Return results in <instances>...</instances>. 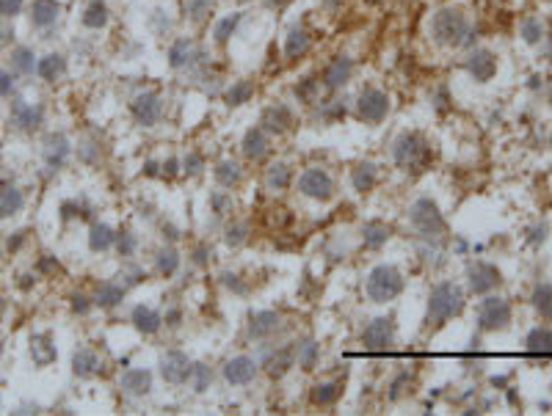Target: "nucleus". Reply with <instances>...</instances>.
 <instances>
[{"mask_svg":"<svg viewBox=\"0 0 552 416\" xmlns=\"http://www.w3.org/2000/svg\"><path fill=\"white\" fill-rule=\"evenodd\" d=\"M464 309V292L453 281H442L428 298V326H442Z\"/></svg>","mask_w":552,"mask_h":416,"instance_id":"nucleus-1","label":"nucleus"},{"mask_svg":"<svg viewBox=\"0 0 552 416\" xmlns=\"http://www.w3.org/2000/svg\"><path fill=\"white\" fill-rule=\"evenodd\" d=\"M431 31H434V39L442 42V45H450V47H459L467 42L470 36V22L462 11L456 8H442L434 22H431Z\"/></svg>","mask_w":552,"mask_h":416,"instance_id":"nucleus-2","label":"nucleus"},{"mask_svg":"<svg viewBox=\"0 0 552 416\" xmlns=\"http://www.w3.org/2000/svg\"><path fill=\"white\" fill-rule=\"evenodd\" d=\"M400 289H403V276H400V271L393 268V265H379L370 273V278H368V295L376 303L393 301V298L400 295Z\"/></svg>","mask_w":552,"mask_h":416,"instance_id":"nucleus-3","label":"nucleus"},{"mask_svg":"<svg viewBox=\"0 0 552 416\" xmlns=\"http://www.w3.org/2000/svg\"><path fill=\"white\" fill-rule=\"evenodd\" d=\"M395 163L400 166V168H411V171H417L420 166H425V157H428V149H425V141L420 138V136H414V133H403L400 138L395 141Z\"/></svg>","mask_w":552,"mask_h":416,"instance_id":"nucleus-4","label":"nucleus"},{"mask_svg":"<svg viewBox=\"0 0 552 416\" xmlns=\"http://www.w3.org/2000/svg\"><path fill=\"white\" fill-rule=\"evenodd\" d=\"M409 218H411V223L417 226V232H420V234H425V237H436V234H442V232H445V218H442L439 207H436L431 199H420V202H414V207H411V212H409Z\"/></svg>","mask_w":552,"mask_h":416,"instance_id":"nucleus-5","label":"nucleus"},{"mask_svg":"<svg viewBox=\"0 0 552 416\" xmlns=\"http://www.w3.org/2000/svg\"><path fill=\"white\" fill-rule=\"evenodd\" d=\"M478 323L483 331H500L511 323V306L503 298H486L478 312Z\"/></svg>","mask_w":552,"mask_h":416,"instance_id":"nucleus-6","label":"nucleus"},{"mask_svg":"<svg viewBox=\"0 0 552 416\" xmlns=\"http://www.w3.org/2000/svg\"><path fill=\"white\" fill-rule=\"evenodd\" d=\"M299 191H301L304 196H310V199L326 202V199H331V193H334V182H331V177H329L323 168H307V171L301 174V179H299Z\"/></svg>","mask_w":552,"mask_h":416,"instance_id":"nucleus-7","label":"nucleus"},{"mask_svg":"<svg viewBox=\"0 0 552 416\" xmlns=\"http://www.w3.org/2000/svg\"><path fill=\"white\" fill-rule=\"evenodd\" d=\"M356 111L365 122H381L390 111V97L379 88H365L356 99Z\"/></svg>","mask_w":552,"mask_h":416,"instance_id":"nucleus-8","label":"nucleus"},{"mask_svg":"<svg viewBox=\"0 0 552 416\" xmlns=\"http://www.w3.org/2000/svg\"><path fill=\"white\" fill-rule=\"evenodd\" d=\"M191 372H194V364L188 361V355H182L177 350H171L160 358V375L168 383H185L191 378Z\"/></svg>","mask_w":552,"mask_h":416,"instance_id":"nucleus-9","label":"nucleus"},{"mask_svg":"<svg viewBox=\"0 0 552 416\" xmlns=\"http://www.w3.org/2000/svg\"><path fill=\"white\" fill-rule=\"evenodd\" d=\"M362 342H365L368 350H387V347L395 342V323L390 320V317H379V320H373V323L365 328Z\"/></svg>","mask_w":552,"mask_h":416,"instance_id":"nucleus-10","label":"nucleus"},{"mask_svg":"<svg viewBox=\"0 0 552 416\" xmlns=\"http://www.w3.org/2000/svg\"><path fill=\"white\" fill-rule=\"evenodd\" d=\"M160 111H163V102H160L158 94H139L136 99H133V116H136V122L139 125H144V127H152L155 122L160 119Z\"/></svg>","mask_w":552,"mask_h":416,"instance_id":"nucleus-11","label":"nucleus"},{"mask_svg":"<svg viewBox=\"0 0 552 416\" xmlns=\"http://www.w3.org/2000/svg\"><path fill=\"white\" fill-rule=\"evenodd\" d=\"M254 375H257V361L249 358V355H235V358L227 361V367H224V378H227V383H232V386H246V383H251Z\"/></svg>","mask_w":552,"mask_h":416,"instance_id":"nucleus-12","label":"nucleus"},{"mask_svg":"<svg viewBox=\"0 0 552 416\" xmlns=\"http://www.w3.org/2000/svg\"><path fill=\"white\" fill-rule=\"evenodd\" d=\"M467 276H470L473 292H478V295H486L500 284V271L494 265H486V262H475Z\"/></svg>","mask_w":552,"mask_h":416,"instance_id":"nucleus-13","label":"nucleus"},{"mask_svg":"<svg viewBox=\"0 0 552 416\" xmlns=\"http://www.w3.org/2000/svg\"><path fill=\"white\" fill-rule=\"evenodd\" d=\"M351 74H354V61L345 58V56H337V58L323 70V86H326V88H340V86H345V83L351 80Z\"/></svg>","mask_w":552,"mask_h":416,"instance_id":"nucleus-14","label":"nucleus"},{"mask_svg":"<svg viewBox=\"0 0 552 416\" xmlns=\"http://www.w3.org/2000/svg\"><path fill=\"white\" fill-rule=\"evenodd\" d=\"M45 119V111L39 105H28V102H14L11 108V122L19 127V130H36Z\"/></svg>","mask_w":552,"mask_h":416,"instance_id":"nucleus-15","label":"nucleus"},{"mask_svg":"<svg viewBox=\"0 0 552 416\" xmlns=\"http://www.w3.org/2000/svg\"><path fill=\"white\" fill-rule=\"evenodd\" d=\"M467 70H470V74H473L475 80L486 83L494 74V70H497V61H494V56L489 50H475L473 56L467 58Z\"/></svg>","mask_w":552,"mask_h":416,"instance_id":"nucleus-16","label":"nucleus"},{"mask_svg":"<svg viewBox=\"0 0 552 416\" xmlns=\"http://www.w3.org/2000/svg\"><path fill=\"white\" fill-rule=\"evenodd\" d=\"M122 389L127 394H136V397L147 394L152 389V372L150 369H130V372H125L122 375Z\"/></svg>","mask_w":552,"mask_h":416,"instance_id":"nucleus-17","label":"nucleus"},{"mask_svg":"<svg viewBox=\"0 0 552 416\" xmlns=\"http://www.w3.org/2000/svg\"><path fill=\"white\" fill-rule=\"evenodd\" d=\"M58 11H61V6L56 0H33V6H31V22L36 28H50L58 19Z\"/></svg>","mask_w":552,"mask_h":416,"instance_id":"nucleus-18","label":"nucleus"},{"mask_svg":"<svg viewBox=\"0 0 552 416\" xmlns=\"http://www.w3.org/2000/svg\"><path fill=\"white\" fill-rule=\"evenodd\" d=\"M276 328H279V314H276V312H257V314L251 317V323H249V334H251L254 339H265V337H271Z\"/></svg>","mask_w":552,"mask_h":416,"instance_id":"nucleus-19","label":"nucleus"},{"mask_svg":"<svg viewBox=\"0 0 552 416\" xmlns=\"http://www.w3.org/2000/svg\"><path fill=\"white\" fill-rule=\"evenodd\" d=\"M268 152V136L262 127H251L243 138V154L251 157V160H260L262 154Z\"/></svg>","mask_w":552,"mask_h":416,"instance_id":"nucleus-20","label":"nucleus"},{"mask_svg":"<svg viewBox=\"0 0 552 416\" xmlns=\"http://www.w3.org/2000/svg\"><path fill=\"white\" fill-rule=\"evenodd\" d=\"M160 314L150 306H136L133 309V326L141 331V334H158L160 331Z\"/></svg>","mask_w":552,"mask_h":416,"instance_id":"nucleus-21","label":"nucleus"},{"mask_svg":"<svg viewBox=\"0 0 552 416\" xmlns=\"http://www.w3.org/2000/svg\"><path fill=\"white\" fill-rule=\"evenodd\" d=\"M262 125H265L268 130L282 133V130H287V127L293 125V113H290L285 105H271V108L262 113Z\"/></svg>","mask_w":552,"mask_h":416,"instance_id":"nucleus-22","label":"nucleus"},{"mask_svg":"<svg viewBox=\"0 0 552 416\" xmlns=\"http://www.w3.org/2000/svg\"><path fill=\"white\" fill-rule=\"evenodd\" d=\"M119 237L113 234V229L108 223H94L88 232V248L91 251H108Z\"/></svg>","mask_w":552,"mask_h":416,"instance_id":"nucleus-23","label":"nucleus"},{"mask_svg":"<svg viewBox=\"0 0 552 416\" xmlns=\"http://www.w3.org/2000/svg\"><path fill=\"white\" fill-rule=\"evenodd\" d=\"M528 350L533 353V355H552V331L547 326H539V328H533L530 334H528Z\"/></svg>","mask_w":552,"mask_h":416,"instance_id":"nucleus-24","label":"nucleus"},{"mask_svg":"<svg viewBox=\"0 0 552 416\" xmlns=\"http://www.w3.org/2000/svg\"><path fill=\"white\" fill-rule=\"evenodd\" d=\"M191 58H194V42H191V39H177V42L168 47V64H171L174 70L188 67Z\"/></svg>","mask_w":552,"mask_h":416,"instance_id":"nucleus-25","label":"nucleus"},{"mask_svg":"<svg viewBox=\"0 0 552 416\" xmlns=\"http://www.w3.org/2000/svg\"><path fill=\"white\" fill-rule=\"evenodd\" d=\"M22 193H19V188H14V185H3L0 188V218H8V215H17L19 209H22Z\"/></svg>","mask_w":552,"mask_h":416,"instance_id":"nucleus-26","label":"nucleus"},{"mask_svg":"<svg viewBox=\"0 0 552 416\" xmlns=\"http://www.w3.org/2000/svg\"><path fill=\"white\" fill-rule=\"evenodd\" d=\"M64 70H67V64H64V56H58V53H50L36 61V72L42 80H56L64 74Z\"/></svg>","mask_w":552,"mask_h":416,"instance_id":"nucleus-27","label":"nucleus"},{"mask_svg":"<svg viewBox=\"0 0 552 416\" xmlns=\"http://www.w3.org/2000/svg\"><path fill=\"white\" fill-rule=\"evenodd\" d=\"M67 154H70V141L64 138L61 133H56V136H50V138H47L45 157H47V163H50V166H61V163L67 160Z\"/></svg>","mask_w":552,"mask_h":416,"instance_id":"nucleus-28","label":"nucleus"},{"mask_svg":"<svg viewBox=\"0 0 552 416\" xmlns=\"http://www.w3.org/2000/svg\"><path fill=\"white\" fill-rule=\"evenodd\" d=\"M122 298H125V289H122L119 284H113V281H105V284H100V287H97L94 303H97V306H102V309H111V306L122 303Z\"/></svg>","mask_w":552,"mask_h":416,"instance_id":"nucleus-29","label":"nucleus"},{"mask_svg":"<svg viewBox=\"0 0 552 416\" xmlns=\"http://www.w3.org/2000/svg\"><path fill=\"white\" fill-rule=\"evenodd\" d=\"M72 369H75V375L78 378H91L97 369H100V358L91 353V350H78L75 355H72Z\"/></svg>","mask_w":552,"mask_h":416,"instance_id":"nucleus-30","label":"nucleus"},{"mask_svg":"<svg viewBox=\"0 0 552 416\" xmlns=\"http://www.w3.org/2000/svg\"><path fill=\"white\" fill-rule=\"evenodd\" d=\"M362 240H365L368 248H379V246H384L390 240V226H384L381 221H370L362 229Z\"/></svg>","mask_w":552,"mask_h":416,"instance_id":"nucleus-31","label":"nucleus"},{"mask_svg":"<svg viewBox=\"0 0 552 416\" xmlns=\"http://www.w3.org/2000/svg\"><path fill=\"white\" fill-rule=\"evenodd\" d=\"M108 22V6L102 3V0H91L88 6H86V11H83V25L86 28H102Z\"/></svg>","mask_w":552,"mask_h":416,"instance_id":"nucleus-32","label":"nucleus"},{"mask_svg":"<svg viewBox=\"0 0 552 416\" xmlns=\"http://www.w3.org/2000/svg\"><path fill=\"white\" fill-rule=\"evenodd\" d=\"M533 306H536V312L544 317V320H552V287L550 284H539L536 289H533Z\"/></svg>","mask_w":552,"mask_h":416,"instance_id":"nucleus-33","label":"nucleus"},{"mask_svg":"<svg viewBox=\"0 0 552 416\" xmlns=\"http://www.w3.org/2000/svg\"><path fill=\"white\" fill-rule=\"evenodd\" d=\"M307 47H310V36H307L304 31L293 28V31H290V36H287V45H285L287 58H299V56H304V53H307Z\"/></svg>","mask_w":552,"mask_h":416,"instance_id":"nucleus-34","label":"nucleus"},{"mask_svg":"<svg viewBox=\"0 0 552 416\" xmlns=\"http://www.w3.org/2000/svg\"><path fill=\"white\" fill-rule=\"evenodd\" d=\"M11 70L19 72V74H31L36 70V61H33V53L28 47H17L11 50Z\"/></svg>","mask_w":552,"mask_h":416,"instance_id":"nucleus-35","label":"nucleus"},{"mask_svg":"<svg viewBox=\"0 0 552 416\" xmlns=\"http://www.w3.org/2000/svg\"><path fill=\"white\" fill-rule=\"evenodd\" d=\"M376 185V168H373V163H362V166H356L354 168V188L356 191H370Z\"/></svg>","mask_w":552,"mask_h":416,"instance_id":"nucleus-36","label":"nucleus"},{"mask_svg":"<svg viewBox=\"0 0 552 416\" xmlns=\"http://www.w3.org/2000/svg\"><path fill=\"white\" fill-rule=\"evenodd\" d=\"M216 179H219V185H224V188H232L240 182V168H237V163L232 160H221L219 166H216Z\"/></svg>","mask_w":552,"mask_h":416,"instance_id":"nucleus-37","label":"nucleus"},{"mask_svg":"<svg viewBox=\"0 0 552 416\" xmlns=\"http://www.w3.org/2000/svg\"><path fill=\"white\" fill-rule=\"evenodd\" d=\"M155 265H158V273L160 276H174L177 273V268H180V257H177V251L174 248H163L158 251V257H155Z\"/></svg>","mask_w":552,"mask_h":416,"instance_id":"nucleus-38","label":"nucleus"},{"mask_svg":"<svg viewBox=\"0 0 552 416\" xmlns=\"http://www.w3.org/2000/svg\"><path fill=\"white\" fill-rule=\"evenodd\" d=\"M340 397V386L337 383H317L313 389V403L315 406H331Z\"/></svg>","mask_w":552,"mask_h":416,"instance_id":"nucleus-39","label":"nucleus"},{"mask_svg":"<svg viewBox=\"0 0 552 416\" xmlns=\"http://www.w3.org/2000/svg\"><path fill=\"white\" fill-rule=\"evenodd\" d=\"M251 94H254V86L249 80H237L235 86L227 91V102L230 105H243V102L251 99Z\"/></svg>","mask_w":552,"mask_h":416,"instance_id":"nucleus-40","label":"nucleus"},{"mask_svg":"<svg viewBox=\"0 0 552 416\" xmlns=\"http://www.w3.org/2000/svg\"><path fill=\"white\" fill-rule=\"evenodd\" d=\"M237 22H240V14H232V17H224L219 25H216V31H213V36L219 39V42H227L230 36H232V31L237 28Z\"/></svg>","mask_w":552,"mask_h":416,"instance_id":"nucleus-41","label":"nucleus"},{"mask_svg":"<svg viewBox=\"0 0 552 416\" xmlns=\"http://www.w3.org/2000/svg\"><path fill=\"white\" fill-rule=\"evenodd\" d=\"M542 33H544V28H542V22L539 19H525L522 22V36H525V42L528 45H536V42H542Z\"/></svg>","mask_w":552,"mask_h":416,"instance_id":"nucleus-42","label":"nucleus"},{"mask_svg":"<svg viewBox=\"0 0 552 416\" xmlns=\"http://www.w3.org/2000/svg\"><path fill=\"white\" fill-rule=\"evenodd\" d=\"M191 378H196V381H194L196 392H205V389H207V383L213 381V372H210V367L196 364V367H194V372H191Z\"/></svg>","mask_w":552,"mask_h":416,"instance_id":"nucleus-43","label":"nucleus"},{"mask_svg":"<svg viewBox=\"0 0 552 416\" xmlns=\"http://www.w3.org/2000/svg\"><path fill=\"white\" fill-rule=\"evenodd\" d=\"M185 14H188L191 19L207 17V14H210V0H188V3H185Z\"/></svg>","mask_w":552,"mask_h":416,"instance_id":"nucleus-44","label":"nucleus"},{"mask_svg":"<svg viewBox=\"0 0 552 416\" xmlns=\"http://www.w3.org/2000/svg\"><path fill=\"white\" fill-rule=\"evenodd\" d=\"M287 182H290L287 168H285V166H271V171H268V185H271V188H285Z\"/></svg>","mask_w":552,"mask_h":416,"instance_id":"nucleus-45","label":"nucleus"},{"mask_svg":"<svg viewBox=\"0 0 552 416\" xmlns=\"http://www.w3.org/2000/svg\"><path fill=\"white\" fill-rule=\"evenodd\" d=\"M315 355H317V345H315V342H307V345H301L299 361L304 364V369H313V364H315Z\"/></svg>","mask_w":552,"mask_h":416,"instance_id":"nucleus-46","label":"nucleus"},{"mask_svg":"<svg viewBox=\"0 0 552 416\" xmlns=\"http://www.w3.org/2000/svg\"><path fill=\"white\" fill-rule=\"evenodd\" d=\"M246 232H249V226H246V223L230 226V229H227V243H230V246H240V243L246 240Z\"/></svg>","mask_w":552,"mask_h":416,"instance_id":"nucleus-47","label":"nucleus"},{"mask_svg":"<svg viewBox=\"0 0 552 416\" xmlns=\"http://www.w3.org/2000/svg\"><path fill=\"white\" fill-rule=\"evenodd\" d=\"M22 11V0H0V17H17Z\"/></svg>","mask_w":552,"mask_h":416,"instance_id":"nucleus-48","label":"nucleus"},{"mask_svg":"<svg viewBox=\"0 0 552 416\" xmlns=\"http://www.w3.org/2000/svg\"><path fill=\"white\" fill-rule=\"evenodd\" d=\"M133 251H136V237L133 234H122L119 237V254L122 257H133Z\"/></svg>","mask_w":552,"mask_h":416,"instance_id":"nucleus-49","label":"nucleus"},{"mask_svg":"<svg viewBox=\"0 0 552 416\" xmlns=\"http://www.w3.org/2000/svg\"><path fill=\"white\" fill-rule=\"evenodd\" d=\"M202 166H205L202 154H188V157H185V171H188V174H199Z\"/></svg>","mask_w":552,"mask_h":416,"instance_id":"nucleus-50","label":"nucleus"},{"mask_svg":"<svg viewBox=\"0 0 552 416\" xmlns=\"http://www.w3.org/2000/svg\"><path fill=\"white\" fill-rule=\"evenodd\" d=\"M210 202H213V207H216V212H219V215H224V212L230 209V205H232V202H230L224 193H213V196H210Z\"/></svg>","mask_w":552,"mask_h":416,"instance_id":"nucleus-51","label":"nucleus"},{"mask_svg":"<svg viewBox=\"0 0 552 416\" xmlns=\"http://www.w3.org/2000/svg\"><path fill=\"white\" fill-rule=\"evenodd\" d=\"M403 386H409V375H406V372H403V375H400V378H395V383H393V392H390V400H397V397H400V394H403V392H406V389H403Z\"/></svg>","mask_w":552,"mask_h":416,"instance_id":"nucleus-52","label":"nucleus"},{"mask_svg":"<svg viewBox=\"0 0 552 416\" xmlns=\"http://www.w3.org/2000/svg\"><path fill=\"white\" fill-rule=\"evenodd\" d=\"M11 88H14V80H11V74H8L6 70H0V97L11 94Z\"/></svg>","mask_w":552,"mask_h":416,"instance_id":"nucleus-53","label":"nucleus"},{"mask_svg":"<svg viewBox=\"0 0 552 416\" xmlns=\"http://www.w3.org/2000/svg\"><path fill=\"white\" fill-rule=\"evenodd\" d=\"M72 309L80 312V314H83V312H88V303H86V298H83V295H75V298H72Z\"/></svg>","mask_w":552,"mask_h":416,"instance_id":"nucleus-54","label":"nucleus"},{"mask_svg":"<svg viewBox=\"0 0 552 416\" xmlns=\"http://www.w3.org/2000/svg\"><path fill=\"white\" fill-rule=\"evenodd\" d=\"M163 168H166L168 174H174V171H177V160H168V163H163Z\"/></svg>","mask_w":552,"mask_h":416,"instance_id":"nucleus-55","label":"nucleus"},{"mask_svg":"<svg viewBox=\"0 0 552 416\" xmlns=\"http://www.w3.org/2000/svg\"><path fill=\"white\" fill-rule=\"evenodd\" d=\"M550 141H552V138H550Z\"/></svg>","mask_w":552,"mask_h":416,"instance_id":"nucleus-56","label":"nucleus"}]
</instances>
